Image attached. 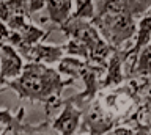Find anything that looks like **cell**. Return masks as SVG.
Masks as SVG:
<instances>
[{"label": "cell", "instance_id": "obj_1", "mask_svg": "<svg viewBox=\"0 0 151 135\" xmlns=\"http://www.w3.org/2000/svg\"><path fill=\"white\" fill-rule=\"evenodd\" d=\"M74 85V79L63 77L57 71L44 63L27 61L22 74L17 79L6 82V88L13 90L19 99H28L32 102H41L44 105L46 119H50V113L61 107V93L65 86Z\"/></svg>", "mask_w": 151, "mask_h": 135}, {"label": "cell", "instance_id": "obj_2", "mask_svg": "<svg viewBox=\"0 0 151 135\" xmlns=\"http://www.w3.org/2000/svg\"><path fill=\"white\" fill-rule=\"evenodd\" d=\"M58 29L68 36L69 39L79 41L85 47L88 49L90 54V63L101 64V66H107L109 58L113 54V49L110 44L101 36L98 29L94 27L90 21L87 19H76V17H69L63 25Z\"/></svg>", "mask_w": 151, "mask_h": 135}, {"label": "cell", "instance_id": "obj_3", "mask_svg": "<svg viewBox=\"0 0 151 135\" xmlns=\"http://www.w3.org/2000/svg\"><path fill=\"white\" fill-rule=\"evenodd\" d=\"M90 22L96 27L101 36L113 49H121L126 41L135 36L139 21L129 13H118V14L94 16Z\"/></svg>", "mask_w": 151, "mask_h": 135}, {"label": "cell", "instance_id": "obj_4", "mask_svg": "<svg viewBox=\"0 0 151 135\" xmlns=\"http://www.w3.org/2000/svg\"><path fill=\"white\" fill-rule=\"evenodd\" d=\"M107 66H101V64L88 63V66L83 69L80 80L83 82V91L76 93L68 99H63V102L73 104L82 110H87L88 105L98 97V94L102 91V79L106 76Z\"/></svg>", "mask_w": 151, "mask_h": 135}, {"label": "cell", "instance_id": "obj_5", "mask_svg": "<svg viewBox=\"0 0 151 135\" xmlns=\"http://www.w3.org/2000/svg\"><path fill=\"white\" fill-rule=\"evenodd\" d=\"M24 118H25V109L24 107L17 110V113H13L9 107L0 109V124L3 127H6L9 132H13V135H36L46 127H49V121L47 119L41 124L32 126V124H27Z\"/></svg>", "mask_w": 151, "mask_h": 135}, {"label": "cell", "instance_id": "obj_6", "mask_svg": "<svg viewBox=\"0 0 151 135\" xmlns=\"http://www.w3.org/2000/svg\"><path fill=\"white\" fill-rule=\"evenodd\" d=\"M61 107L63 110L60 115L54 119H49V127H52V130H55L58 135H76L80 129L85 110L68 102H61Z\"/></svg>", "mask_w": 151, "mask_h": 135}, {"label": "cell", "instance_id": "obj_7", "mask_svg": "<svg viewBox=\"0 0 151 135\" xmlns=\"http://www.w3.org/2000/svg\"><path fill=\"white\" fill-rule=\"evenodd\" d=\"M127 60H129V57H127V49H115L113 50V54L110 55L109 63H107L106 76L102 79V91L116 88L127 80L126 74L123 71V64Z\"/></svg>", "mask_w": 151, "mask_h": 135}, {"label": "cell", "instance_id": "obj_8", "mask_svg": "<svg viewBox=\"0 0 151 135\" xmlns=\"http://www.w3.org/2000/svg\"><path fill=\"white\" fill-rule=\"evenodd\" d=\"M25 66L22 55L13 47L11 44H5L0 47V77L3 80H13L22 74Z\"/></svg>", "mask_w": 151, "mask_h": 135}, {"label": "cell", "instance_id": "obj_9", "mask_svg": "<svg viewBox=\"0 0 151 135\" xmlns=\"http://www.w3.org/2000/svg\"><path fill=\"white\" fill-rule=\"evenodd\" d=\"M66 55V44H42L38 43L28 50L25 55L27 61L35 63H44V64H58V61Z\"/></svg>", "mask_w": 151, "mask_h": 135}, {"label": "cell", "instance_id": "obj_10", "mask_svg": "<svg viewBox=\"0 0 151 135\" xmlns=\"http://www.w3.org/2000/svg\"><path fill=\"white\" fill-rule=\"evenodd\" d=\"M151 43V10L146 13L145 16H142L139 22H137V33H135V41L132 46L127 49V61L132 63L135 61L137 55L140 54V50L146 47Z\"/></svg>", "mask_w": 151, "mask_h": 135}, {"label": "cell", "instance_id": "obj_11", "mask_svg": "<svg viewBox=\"0 0 151 135\" xmlns=\"http://www.w3.org/2000/svg\"><path fill=\"white\" fill-rule=\"evenodd\" d=\"M74 0H46V11L49 21L54 25L60 27L73 16Z\"/></svg>", "mask_w": 151, "mask_h": 135}, {"label": "cell", "instance_id": "obj_12", "mask_svg": "<svg viewBox=\"0 0 151 135\" xmlns=\"http://www.w3.org/2000/svg\"><path fill=\"white\" fill-rule=\"evenodd\" d=\"M127 80L129 79L151 77V43L140 50L135 61L129 63V69L126 72Z\"/></svg>", "mask_w": 151, "mask_h": 135}, {"label": "cell", "instance_id": "obj_13", "mask_svg": "<svg viewBox=\"0 0 151 135\" xmlns=\"http://www.w3.org/2000/svg\"><path fill=\"white\" fill-rule=\"evenodd\" d=\"M14 16H25L32 19L28 0H2L0 2V21L6 24Z\"/></svg>", "mask_w": 151, "mask_h": 135}, {"label": "cell", "instance_id": "obj_14", "mask_svg": "<svg viewBox=\"0 0 151 135\" xmlns=\"http://www.w3.org/2000/svg\"><path fill=\"white\" fill-rule=\"evenodd\" d=\"M87 60L77 58V57H71V55H65L63 58L57 64V71H58L63 77L68 79H80L83 69L88 66Z\"/></svg>", "mask_w": 151, "mask_h": 135}, {"label": "cell", "instance_id": "obj_15", "mask_svg": "<svg viewBox=\"0 0 151 135\" xmlns=\"http://www.w3.org/2000/svg\"><path fill=\"white\" fill-rule=\"evenodd\" d=\"M74 13L71 17L76 19H87L91 21L96 14V5L94 0H74Z\"/></svg>", "mask_w": 151, "mask_h": 135}, {"label": "cell", "instance_id": "obj_16", "mask_svg": "<svg viewBox=\"0 0 151 135\" xmlns=\"http://www.w3.org/2000/svg\"><path fill=\"white\" fill-rule=\"evenodd\" d=\"M9 33H11V30L8 29V25L0 21V47H3L5 44H8Z\"/></svg>", "mask_w": 151, "mask_h": 135}, {"label": "cell", "instance_id": "obj_17", "mask_svg": "<svg viewBox=\"0 0 151 135\" xmlns=\"http://www.w3.org/2000/svg\"><path fill=\"white\" fill-rule=\"evenodd\" d=\"M5 85H6V80H3V79L0 77V93H3L5 90H6V86H5Z\"/></svg>", "mask_w": 151, "mask_h": 135}, {"label": "cell", "instance_id": "obj_18", "mask_svg": "<svg viewBox=\"0 0 151 135\" xmlns=\"http://www.w3.org/2000/svg\"><path fill=\"white\" fill-rule=\"evenodd\" d=\"M107 135H113V134H112V132H110V134H107Z\"/></svg>", "mask_w": 151, "mask_h": 135}, {"label": "cell", "instance_id": "obj_19", "mask_svg": "<svg viewBox=\"0 0 151 135\" xmlns=\"http://www.w3.org/2000/svg\"><path fill=\"white\" fill-rule=\"evenodd\" d=\"M82 135H88V134H82Z\"/></svg>", "mask_w": 151, "mask_h": 135}, {"label": "cell", "instance_id": "obj_20", "mask_svg": "<svg viewBox=\"0 0 151 135\" xmlns=\"http://www.w3.org/2000/svg\"><path fill=\"white\" fill-rule=\"evenodd\" d=\"M36 135H42V134H36Z\"/></svg>", "mask_w": 151, "mask_h": 135}, {"label": "cell", "instance_id": "obj_21", "mask_svg": "<svg viewBox=\"0 0 151 135\" xmlns=\"http://www.w3.org/2000/svg\"><path fill=\"white\" fill-rule=\"evenodd\" d=\"M0 2H2V0H0Z\"/></svg>", "mask_w": 151, "mask_h": 135}]
</instances>
